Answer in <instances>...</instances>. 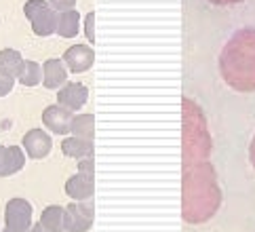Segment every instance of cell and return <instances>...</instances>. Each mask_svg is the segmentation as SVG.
Instances as JSON below:
<instances>
[{"mask_svg": "<svg viewBox=\"0 0 255 232\" xmlns=\"http://www.w3.org/2000/svg\"><path fill=\"white\" fill-rule=\"evenodd\" d=\"M222 188L209 161L184 167L181 180V218L188 224H205L222 207Z\"/></svg>", "mask_w": 255, "mask_h": 232, "instance_id": "1", "label": "cell"}, {"mask_svg": "<svg viewBox=\"0 0 255 232\" xmlns=\"http://www.w3.org/2000/svg\"><path fill=\"white\" fill-rule=\"evenodd\" d=\"M220 72L228 87L241 93L255 91V30H239L220 53Z\"/></svg>", "mask_w": 255, "mask_h": 232, "instance_id": "2", "label": "cell"}, {"mask_svg": "<svg viewBox=\"0 0 255 232\" xmlns=\"http://www.w3.org/2000/svg\"><path fill=\"white\" fill-rule=\"evenodd\" d=\"M181 148H184V167L209 161L211 154V135L207 118L196 101L190 97L181 99Z\"/></svg>", "mask_w": 255, "mask_h": 232, "instance_id": "3", "label": "cell"}, {"mask_svg": "<svg viewBox=\"0 0 255 232\" xmlns=\"http://www.w3.org/2000/svg\"><path fill=\"white\" fill-rule=\"evenodd\" d=\"M93 220H95L93 199L72 201L66 207V216H63V232H87L93 226Z\"/></svg>", "mask_w": 255, "mask_h": 232, "instance_id": "4", "label": "cell"}, {"mask_svg": "<svg viewBox=\"0 0 255 232\" xmlns=\"http://www.w3.org/2000/svg\"><path fill=\"white\" fill-rule=\"evenodd\" d=\"M32 205L25 199H11L4 207V226L13 232H28L32 228Z\"/></svg>", "mask_w": 255, "mask_h": 232, "instance_id": "5", "label": "cell"}, {"mask_svg": "<svg viewBox=\"0 0 255 232\" xmlns=\"http://www.w3.org/2000/svg\"><path fill=\"white\" fill-rule=\"evenodd\" d=\"M53 150V139L44 129H30L23 135V152L34 161H40L44 156H49Z\"/></svg>", "mask_w": 255, "mask_h": 232, "instance_id": "6", "label": "cell"}, {"mask_svg": "<svg viewBox=\"0 0 255 232\" xmlns=\"http://www.w3.org/2000/svg\"><path fill=\"white\" fill-rule=\"evenodd\" d=\"M61 59L68 70H72L74 74H80V72L91 70V66L95 63V51L89 44H72L70 49H66Z\"/></svg>", "mask_w": 255, "mask_h": 232, "instance_id": "7", "label": "cell"}, {"mask_svg": "<svg viewBox=\"0 0 255 232\" xmlns=\"http://www.w3.org/2000/svg\"><path fill=\"white\" fill-rule=\"evenodd\" d=\"M72 118H74V114H72L68 108L59 106V104L47 106L42 110V123H44V127H47L51 133H55V135H68L70 133Z\"/></svg>", "mask_w": 255, "mask_h": 232, "instance_id": "8", "label": "cell"}, {"mask_svg": "<svg viewBox=\"0 0 255 232\" xmlns=\"http://www.w3.org/2000/svg\"><path fill=\"white\" fill-rule=\"evenodd\" d=\"M89 99V89L83 82H66L61 89H57V104L68 108L70 112L80 110Z\"/></svg>", "mask_w": 255, "mask_h": 232, "instance_id": "9", "label": "cell"}, {"mask_svg": "<svg viewBox=\"0 0 255 232\" xmlns=\"http://www.w3.org/2000/svg\"><path fill=\"white\" fill-rule=\"evenodd\" d=\"M66 194L72 201H87L95 194V178L93 175L76 173L66 182Z\"/></svg>", "mask_w": 255, "mask_h": 232, "instance_id": "10", "label": "cell"}, {"mask_svg": "<svg viewBox=\"0 0 255 232\" xmlns=\"http://www.w3.org/2000/svg\"><path fill=\"white\" fill-rule=\"evenodd\" d=\"M68 82V68L63 59H47L42 63V85L47 89H61Z\"/></svg>", "mask_w": 255, "mask_h": 232, "instance_id": "11", "label": "cell"}, {"mask_svg": "<svg viewBox=\"0 0 255 232\" xmlns=\"http://www.w3.org/2000/svg\"><path fill=\"white\" fill-rule=\"evenodd\" d=\"M30 23H32V32L36 36L47 38V36L57 32V11H53L51 4H49L44 11H40L38 15H36Z\"/></svg>", "mask_w": 255, "mask_h": 232, "instance_id": "12", "label": "cell"}, {"mask_svg": "<svg viewBox=\"0 0 255 232\" xmlns=\"http://www.w3.org/2000/svg\"><path fill=\"white\" fill-rule=\"evenodd\" d=\"M93 142L89 139H83V137H74L70 135L61 142V152L66 156H72V159H87V156H93Z\"/></svg>", "mask_w": 255, "mask_h": 232, "instance_id": "13", "label": "cell"}, {"mask_svg": "<svg viewBox=\"0 0 255 232\" xmlns=\"http://www.w3.org/2000/svg\"><path fill=\"white\" fill-rule=\"evenodd\" d=\"M78 32H80V13L76 8L57 13V32L55 34H59L61 38H74Z\"/></svg>", "mask_w": 255, "mask_h": 232, "instance_id": "14", "label": "cell"}, {"mask_svg": "<svg viewBox=\"0 0 255 232\" xmlns=\"http://www.w3.org/2000/svg\"><path fill=\"white\" fill-rule=\"evenodd\" d=\"M70 133L74 137H83V139L93 142L95 139V116L93 114H76L72 118Z\"/></svg>", "mask_w": 255, "mask_h": 232, "instance_id": "15", "label": "cell"}, {"mask_svg": "<svg viewBox=\"0 0 255 232\" xmlns=\"http://www.w3.org/2000/svg\"><path fill=\"white\" fill-rule=\"evenodd\" d=\"M21 66H23V57L17 49H2L0 51V72L2 74L17 78Z\"/></svg>", "mask_w": 255, "mask_h": 232, "instance_id": "16", "label": "cell"}, {"mask_svg": "<svg viewBox=\"0 0 255 232\" xmlns=\"http://www.w3.org/2000/svg\"><path fill=\"white\" fill-rule=\"evenodd\" d=\"M17 80L21 82L23 87H36L42 82V66L38 61L32 59H23V66L17 74Z\"/></svg>", "mask_w": 255, "mask_h": 232, "instance_id": "17", "label": "cell"}, {"mask_svg": "<svg viewBox=\"0 0 255 232\" xmlns=\"http://www.w3.org/2000/svg\"><path fill=\"white\" fill-rule=\"evenodd\" d=\"M63 216H66V207L61 205H49L44 207L40 216V224L49 228L51 232H63Z\"/></svg>", "mask_w": 255, "mask_h": 232, "instance_id": "18", "label": "cell"}, {"mask_svg": "<svg viewBox=\"0 0 255 232\" xmlns=\"http://www.w3.org/2000/svg\"><path fill=\"white\" fill-rule=\"evenodd\" d=\"M25 167V152L19 146H6V178L19 173Z\"/></svg>", "mask_w": 255, "mask_h": 232, "instance_id": "19", "label": "cell"}, {"mask_svg": "<svg viewBox=\"0 0 255 232\" xmlns=\"http://www.w3.org/2000/svg\"><path fill=\"white\" fill-rule=\"evenodd\" d=\"M49 6V2L47 0H28V2L23 4V15L28 17V19L32 21L36 15H38L40 11H44V8Z\"/></svg>", "mask_w": 255, "mask_h": 232, "instance_id": "20", "label": "cell"}, {"mask_svg": "<svg viewBox=\"0 0 255 232\" xmlns=\"http://www.w3.org/2000/svg\"><path fill=\"white\" fill-rule=\"evenodd\" d=\"M85 36H87L89 44L95 42V13L93 11L85 17Z\"/></svg>", "mask_w": 255, "mask_h": 232, "instance_id": "21", "label": "cell"}, {"mask_svg": "<svg viewBox=\"0 0 255 232\" xmlns=\"http://www.w3.org/2000/svg\"><path fill=\"white\" fill-rule=\"evenodd\" d=\"M47 2L51 4L53 11H57V13H63V11H72L76 4V0H47Z\"/></svg>", "mask_w": 255, "mask_h": 232, "instance_id": "22", "label": "cell"}, {"mask_svg": "<svg viewBox=\"0 0 255 232\" xmlns=\"http://www.w3.org/2000/svg\"><path fill=\"white\" fill-rule=\"evenodd\" d=\"M78 173L93 175V178H95V161H93V156H87V159L78 161Z\"/></svg>", "mask_w": 255, "mask_h": 232, "instance_id": "23", "label": "cell"}, {"mask_svg": "<svg viewBox=\"0 0 255 232\" xmlns=\"http://www.w3.org/2000/svg\"><path fill=\"white\" fill-rule=\"evenodd\" d=\"M13 87H15V78L13 76H6V74L0 72V97L8 95V93L13 91Z\"/></svg>", "mask_w": 255, "mask_h": 232, "instance_id": "24", "label": "cell"}, {"mask_svg": "<svg viewBox=\"0 0 255 232\" xmlns=\"http://www.w3.org/2000/svg\"><path fill=\"white\" fill-rule=\"evenodd\" d=\"M0 178H6V146L0 144Z\"/></svg>", "mask_w": 255, "mask_h": 232, "instance_id": "25", "label": "cell"}, {"mask_svg": "<svg viewBox=\"0 0 255 232\" xmlns=\"http://www.w3.org/2000/svg\"><path fill=\"white\" fill-rule=\"evenodd\" d=\"M28 232H51V230H49V228H44L40 222H38V224H32V228H30Z\"/></svg>", "mask_w": 255, "mask_h": 232, "instance_id": "26", "label": "cell"}, {"mask_svg": "<svg viewBox=\"0 0 255 232\" xmlns=\"http://www.w3.org/2000/svg\"><path fill=\"white\" fill-rule=\"evenodd\" d=\"M249 159H251V163L255 167V137L251 139V146H249Z\"/></svg>", "mask_w": 255, "mask_h": 232, "instance_id": "27", "label": "cell"}, {"mask_svg": "<svg viewBox=\"0 0 255 232\" xmlns=\"http://www.w3.org/2000/svg\"><path fill=\"white\" fill-rule=\"evenodd\" d=\"M2 232H13V230H8V228H4V230H2Z\"/></svg>", "mask_w": 255, "mask_h": 232, "instance_id": "28", "label": "cell"}]
</instances>
